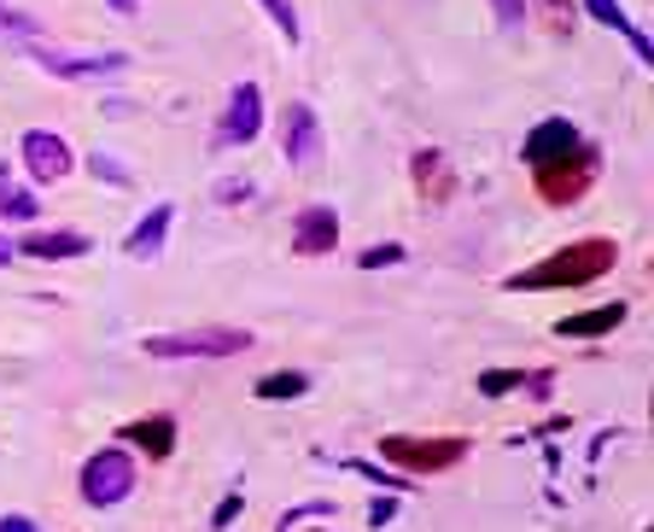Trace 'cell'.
<instances>
[{"instance_id":"6da1fadb","label":"cell","mask_w":654,"mask_h":532,"mask_svg":"<svg viewBox=\"0 0 654 532\" xmlns=\"http://www.w3.org/2000/svg\"><path fill=\"white\" fill-rule=\"evenodd\" d=\"M613 263H620V246H613L608 234H584V240L561 246V252H549L544 263H531V270L508 275V286H515V293H544V286H590V281H602Z\"/></svg>"},{"instance_id":"7a4b0ae2","label":"cell","mask_w":654,"mask_h":532,"mask_svg":"<svg viewBox=\"0 0 654 532\" xmlns=\"http://www.w3.org/2000/svg\"><path fill=\"white\" fill-rule=\"evenodd\" d=\"M147 357H240L252 352L245 327H181V334H147Z\"/></svg>"},{"instance_id":"3957f363","label":"cell","mask_w":654,"mask_h":532,"mask_svg":"<svg viewBox=\"0 0 654 532\" xmlns=\"http://www.w3.org/2000/svg\"><path fill=\"white\" fill-rule=\"evenodd\" d=\"M380 457L398 462L403 474H444V468H456L467 457V439H456V434H439V439L392 434V439H380Z\"/></svg>"},{"instance_id":"277c9868","label":"cell","mask_w":654,"mask_h":532,"mask_svg":"<svg viewBox=\"0 0 654 532\" xmlns=\"http://www.w3.org/2000/svg\"><path fill=\"white\" fill-rule=\"evenodd\" d=\"M18 53H30L48 76H59V82H106V76H117V71H129V53L123 48H106V53H59V48H48V41H24Z\"/></svg>"},{"instance_id":"5b68a950","label":"cell","mask_w":654,"mask_h":532,"mask_svg":"<svg viewBox=\"0 0 654 532\" xmlns=\"http://www.w3.org/2000/svg\"><path fill=\"white\" fill-rule=\"evenodd\" d=\"M135 491V462H129V450H94L88 462H82V503H94V509H112L123 503Z\"/></svg>"},{"instance_id":"8992f818","label":"cell","mask_w":654,"mask_h":532,"mask_svg":"<svg viewBox=\"0 0 654 532\" xmlns=\"http://www.w3.org/2000/svg\"><path fill=\"white\" fill-rule=\"evenodd\" d=\"M597 181V147H579L572 158H556L538 170V199L544 205H572L584 199V188Z\"/></svg>"},{"instance_id":"52a82bcc","label":"cell","mask_w":654,"mask_h":532,"mask_svg":"<svg viewBox=\"0 0 654 532\" xmlns=\"http://www.w3.org/2000/svg\"><path fill=\"white\" fill-rule=\"evenodd\" d=\"M257 129H263V88L240 82L229 94V112L217 123V147H245V140H257Z\"/></svg>"},{"instance_id":"ba28073f","label":"cell","mask_w":654,"mask_h":532,"mask_svg":"<svg viewBox=\"0 0 654 532\" xmlns=\"http://www.w3.org/2000/svg\"><path fill=\"white\" fill-rule=\"evenodd\" d=\"M281 153L293 158L298 170L321 158V117H316L310 106H304V100H293V106L281 112Z\"/></svg>"},{"instance_id":"9c48e42d","label":"cell","mask_w":654,"mask_h":532,"mask_svg":"<svg viewBox=\"0 0 654 532\" xmlns=\"http://www.w3.org/2000/svg\"><path fill=\"white\" fill-rule=\"evenodd\" d=\"M579 147H584V140H579V129H572L567 117H544L538 129L520 140V158L531 164V170H544V164H556V158H572Z\"/></svg>"},{"instance_id":"30bf717a","label":"cell","mask_w":654,"mask_h":532,"mask_svg":"<svg viewBox=\"0 0 654 532\" xmlns=\"http://www.w3.org/2000/svg\"><path fill=\"white\" fill-rule=\"evenodd\" d=\"M339 246V211L334 205H304L293 217V252L298 258H327Z\"/></svg>"},{"instance_id":"8fae6325","label":"cell","mask_w":654,"mask_h":532,"mask_svg":"<svg viewBox=\"0 0 654 532\" xmlns=\"http://www.w3.org/2000/svg\"><path fill=\"white\" fill-rule=\"evenodd\" d=\"M18 158H24V170L35 181H59V176H71V147L59 140L53 129H30L24 140H18Z\"/></svg>"},{"instance_id":"7c38bea8","label":"cell","mask_w":654,"mask_h":532,"mask_svg":"<svg viewBox=\"0 0 654 532\" xmlns=\"http://www.w3.org/2000/svg\"><path fill=\"white\" fill-rule=\"evenodd\" d=\"M12 252L41 258V263H65V258H82V252H88V234H76V229H35V234L18 240Z\"/></svg>"},{"instance_id":"4fadbf2b","label":"cell","mask_w":654,"mask_h":532,"mask_svg":"<svg viewBox=\"0 0 654 532\" xmlns=\"http://www.w3.org/2000/svg\"><path fill=\"white\" fill-rule=\"evenodd\" d=\"M409 176H415V188L426 194V205H444L450 194H456V176H450V164L439 147H421L415 158H409Z\"/></svg>"},{"instance_id":"5bb4252c","label":"cell","mask_w":654,"mask_h":532,"mask_svg":"<svg viewBox=\"0 0 654 532\" xmlns=\"http://www.w3.org/2000/svg\"><path fill=\"white\" fill-rule=\"evenodd\" d=\"M620 322H625V304L613 299V304H597V311L561 316V322H556V334H561V340H602V334H613Z\"/></svg>"},{"instance_id":"9a60e30c","label":"cell","mask_w":654,"mask_h":532,"mask_svg":"<svg viewBox=\"0 0 654 532\" xmlns=\"http://www.w3.org/2000/svg\"><path fill=\"white\" fill-rule=\"evenodd\" d=\"M117 439H129L135 450H147L152 462H164V457L176 450V421H170V416H147V421H129Z\"/></svg>"},{"instance_id":"2e32d148","label":"cell","mask_w":654,"mask_h":532,"mask_svg":"<svg viewBox=\"0 0 654 532\" xmlns=\"http://www.w3.org/2000/svg\"><path fill=\"white\" fill-rule=\"evenodd\" d=\"M170 217H176V205H152V211L135 222V234H129L123 252H129V258H158L164 252V234H170Z\"/></svg>"},{"instance_id":"e0dca14e","label":"cell","mask_w":654,"mask_h":532,"mask_svg":"<svg viewBox=\"0 0 654 532\" xmlns=\"http://www.w3.org/2000/svg\"><path fill=\"white\" fill-rule=\"evenodd\" d=\"M479 393H485V398H503V393H531V398H544V393H549V368H538V375H520V368H485V375H479Z\"/></svg>"},{"instance_id":"ac0fdd59","label":"cell","mask_w":654,"mask_h":532,"mask_svg":"<svg viewBox=\"0 0 654 532\" xmlns=\"http://www.w3.org/2000/svg\"><path fill=\"white\" fill-rule=\"evenodd\" d=\"M584 12L597 18V24H608V30L631 35V48H637V53L648 59V35H643V30H637V24H631V18H625V7H620V0H584Z\"/></svg>"},{"instance_id":"d6986e66","label":"cell","mask_w":654,"mask_h":532,"mask_svg":"<svg viewBox=\"0 0 654 532\" xmlns=\"http://www.w3.org/2000/svg\"><path fill=\"white\" fill-rule=\"evenodd\" d=\"M304 393H310V375H304V368H281V375H263L257 380V398H270V404L304 398Z\"/></svg>"},{"instance_id":"ffe728a7","label":"cell","mask_w":654,"mask_h":532,"mask_svg":"<svg viewBox=\"0 0 654 532\" xmlns=\"http://www.w3.org/2000/svg\"><path fill=\"white\" fill-rule=\"evenodd\" d=\"M41 211V205H35V194H24V188H12V181H7V164H0V222H30Z\"/></svg>"},{"instance_id":"44dd1931","label":"cell","mask_w":654,"mask_h":532,"mask_svg":"<svg viewBox=\"0 0 654 532\" xmlns=\"http://www.w3.org/2000/svg\"><path fill=\"white\" fill-rule=\"evenodd\" d=\"M35 35H41V18L0 7V48H24V41H35Z\"/></svg>"},{"instance_id":"7402d4cb","label":"cell","mask_w":654,"mask_h":532,"mask_svg":"<svg viewBox=\"0 0 654 532\" xmlns=\"http://www.w3.org/2000/svg\"><path fill=\"white\" fill-rule=\"evenodd\" d=\"M263 12H270V24L286 35V48L298 41V12H293V0H263Z\"/></svg>"},{"instance_id":"603a6c76","label":"cell","mask_w":654,"mask_h":532,"mask_svg":"<svg viewBox=\"0 0 654 532\" xmlns=\"http://www.w3.org/2000/svg\"><path fill=\"white\" fill-rule=\"evenodd\" d=\"M88 170H94V181H112V188H129V170L112 158V153H88Z\"/></svg>"},{"instance_id":"cb8c5ba5","label":"cell","mask_w":654,"mask_h":532,"mask_svg":"<svg viewBox=\"0 0 654 532\" xmlns=\"http://www.w3.org/2000/svg\"><path fill=\"white\" fill-rule=\"evenodd\" d=\"M211 194H217L222 205H245V199H252L257 188H252V181H245V176H222V181H217Z\"/></svg>"},{"instance_id":"d4e9b609","label":"cell","mask_w":654,"mask_h":532,"mask_svg":"<svg viewBox=\"0 0 654 532\" xmlns=\"http://www.w3.org/2000/svg\"><path fill=\"white\" fill-rule=\"evenodd\" d=\"M357 263H362V270H380V263H403V246H392V240H386V246H368V252H357Z\"/></svg>"},{"instance_id":"484cf974","label":"cell","mask_w":654,"mask_h":532,"mask_svg":"<svg viewBox=\"0 0 654 532\" xmlns=\"http://www.w3.org/2000/svg\"><path fill=\"white\" fill-rule=\"evenodd\" d=\"M491 7H497V24L503 30H520L526 24V0H491Z\"/></svg>"},{"instance_id":"4316f807","label":"cell","mask_w":654,"mask_h":532,"mask_svg":"<svg viewBox=\"0 0 654 532\" xmlns=\"http://www.w3.org/2000/svg\"><path fill=\"white\" fill-rule=\"evenodd\" d=\"M240 509H245V503H240V491H234V498H222V503H217V515H211V526L222 532V526H229V521L240 515Z\"/></svg>"},{"instance_id":"83f0119b","label":"cell","mask_w":654,"mask_h":532,"mask_svg":"<svg viewBox=\"0 0 654 532\" xmlns=\"http://www.w3.org/2000/svg\"><path fill=\"white\" fill-rule=\"evenodd\" d=\"M0 532H41L30 515H0Z\"/></svg>"},{"instance_id":"f1b7e54d","label":"cell","mask_w":654,"mask_h":532,"mask_svg":"<svg viewBox=\"0 0 654 532\" xmlns=\"http://www.w3.org/2000/svg\"><path fill=\"white\" fill-rule=\"evenodd\" d=\"M106 7H112L117 18H135V12H140V0H106Z\"/></svg>"},{"instance_id":"f546056e","label":"cell","mask_w":654,"mask_h":532,"mask_svg":"<svg viewBox=\"0 0 654 532\" xmlns=\"http://www.w3.org/2000/svg\"><path fill=\"white\" fill-rule=\"evenodd\" d=\"M12 258H18V252H12V240H7V234H0V263H12Z\"/></svg>"}]
</instances>
